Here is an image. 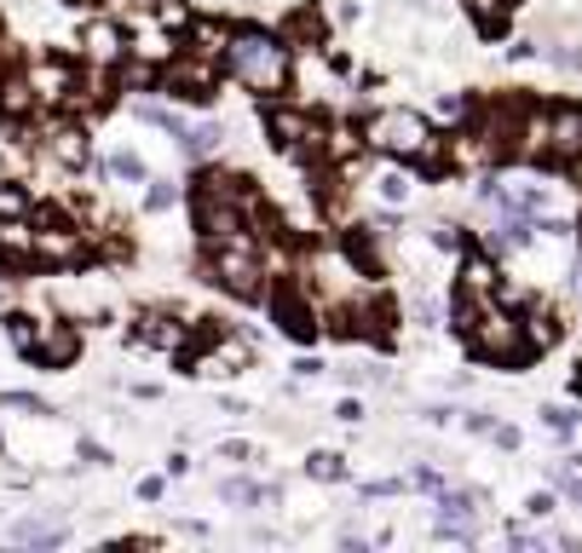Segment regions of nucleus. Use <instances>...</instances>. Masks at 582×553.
I'll return each mask as SVG.
<instances>
[{
	"mask_svg": "<svg viewBox=\"0 0 582 553\" xmlns=\"http://www.w3.org/2000/svg\"><path fill=\"white\" fill-rule=\"evenodd\" d=\"M226 70L254 93H283L289 75H294V58L277 35L266 29H231V47H226Z\"/></svg>",
	"mask_w": 582,
	"mask_h": 553,
	"instance_id": "obj_1",
	"label": "nucleus"
},
{
	"mask_svg": "<svg viewBox=\"0 0 582 553\" xmlns=\"http://www.w3.org/2000/svg\"><path fill=\"white\" fill-rule=\"evenodd\" d=\"M208 277L226 294H237V300H259V294H266V260H259V249L248 237L208 242Z\"/></svg>",
	"mask_w": 582,
	"mask_h": 553,
	"instance_id": "obj_2",
	"label": "nucleus"
},
{
	"mask_svg": "<svg viewBox=\"0 0 582 553\" xmlns=\"http://www.w3.org/2000/svg\"><path fill=\"white\" fill-rule=\"evenodd\" d=\"M364 139H369L375 151L410 156V161H427V156L438 151L433 128H427V121H421L415 110H380V116H369V121H364Z\"/></svg>",
	"mask_w": 582,
	"mask_h": 553,
	"instance_id": "obj_3",
	"label": "nucleus"
},
{
	"mask_svg": "<svg viewBox=\"0 0 582 553\" xmlns=\"http://www.w3.org/2000/svg\"><path fill=\"white\" fill-rule=\"evenodd\" d=\"M468 335H473V352L485 358V363H519V358L531 352L525 323L508 317V312H496V305H478V317L468 323Z\"/></svg>",
	"mask_w": 582,
	"mask_h": 553,
	"instance_id": "obj_4",
	"label": "nucleus"
},
{
	"mask_svg": "<svg viewBox=\"0 0 582 553\" xmlns=\"http://www.w3.org/2000/svg\"><path fill=\"white\" fill-rule=\"evenodd\" d=\"M271 317H277V329H283L289 340H317V305H312V294H306V282H277L271 289Z\"/></svg>",
	"mask_w": 582,
	"mask_h": 553,
	"instance_id": "obj_5",
	"label": "nucleus"
},
{
	"mask_svg": "<svg viewBox=\"0 0 582 553\" xmlns=\"http://www.w3.org/2000/svg\"><path fill=\"white\" fill-rule=\"evenodd\" d=\"M128 52H133V40H128V29H122V24H110V17H98V24H87V29H82V58H87V64L116 70Z\"/></svg>",
	"mask_w": 582,
	"mask_h": 553,
	"instance_id": "obj_6",
	"label": "nucleus"
},
{
	"mask_svg": "<svg viewBox=\"0 0 582 553\" xmlns=\"http://www.w3.org/2000/svg\"><path fill=\"white\" fill-rule=\"evenodd\" d=\"M271 133H277V145H289V151H329V128L312 121V116H300V110H277Z\"/></svg>",
	"mask_w": 582,
	"mask_h": 553,
	"instance_id": "obj_7",
	"label": "nucleus"
},
{
	"mask_svg": "<svg viewBox=\"0 0 582 553\" xmlns=\"http://www.w3.org/2000/svg\"><path fill=\"white\" fill-rule=\"evenodd\" d=\"M548 156L554 161H582V105L548 110Z\"/></svg>",
	"mask_w": 582,
	"mask_h": 553,
	"instance_id": "obj_8",
	"label": "nucleus"
},
{
	"mask_svg": "<svg viewBox=\"0 0 582 553\" xmlns=\"http://www.w3.org/2000/svg\"><path fill=\"white\" fill-rule=\"evenodd\" d=\"M162 87L173 98H185V105H208L214 98V70L208 64H191V58H179V64L162 70Z\"/></svg>",
	"mask_w": 582,
	"mask_h": 553,
	"instance_id": "obj_9",
	"label": "nucleus"
},
{
	"mask_svg": "<svg viewBox=\"0 0 582 553\" xmlns=\"http://www.w3.org/2000/svg\"><path fill=\"white\" fill-rule=\"evenodd\" d=\"M87 254V237L75 231V225H41L35 231V260H47V265H75Z\"/></svg>",
	"mask_w": 582,
	"mask_h": 553,
	"instance_id": "obj_10",
	"label": "nucleus"
},
{
	"mask_svg": "<svg viewBox=\"0 0 582 553\" xmlns=\"http://www.w3.org/2000/svg\"><path fill=\"white\" fill-rule=\"evenodd\" d=\"M75 352H82V340H75V329L70 323H41V329H35V363H47V369H64Z\"/></svg>",
	"mask_w": 582,
	"mask_h": 553,
	"instance_id": "obj_11",
	"label": "nucleus"
},
{
	"mask_svg": "<svg viewBox=\"0 0 582 553\" xmlns=\"http://www.w3.org/2000/svg\"><path fill=\"white\" fill-rule=\"evenodd\" d=\"M478 525V496H445L438 502V537H473Z\"/></svg>",
	"mask_w": 582,
	"mask_h": 553,
	"instance_id": "obj_12",
	"label": "nucleus"
},
{
	"mask_svg": "<svg viewBox=\"0 0 582 553\" xmlns=\"http://www.w3.org/2000/svg\"><path fill=\"white\" fill-rule=\"evenodd\" d=\"M35 260V225L29 219H0V265Z\"/></svg>",
	"mask_w": 582,
	"mask_h": 553,
	"instance_id": "obj_13",
	"label": "nucleus"
},
{
	"mask_svg": "<svg viewBox=\"0 0 582 553\" xmlns=\"http://www.w3.org/2000/svg\"><path fill=\"white\" fill-rule=\"evenodd\" d=\"M243 363H248V346H237V340H219L214 352L196 358V369H203V375H237ZM196 369H191V375H196Z\"/></svg>",
	"mask_w": 582,
	"mask_h": 553,
	"instance_id": "obj_14",
	"label": "nucleus"
},
{
	"mask_svg": "<svg viewBox=\"0 0 582 553\" xmlns=\"http://www.w3.org/2000/svg\"><path fill=\"white\" fill-rule=\"evenodd\" d=\"M35 105H41V98H35V87H29V70L0 81V116H29Z\"/></svg>",
	"mask_w": 582,
	"mask_h": 553,
	"instance_id": "obj_15",
	"label": "nucleus"
},
{
	"mask_svg": "<svg viewBox=\"0 0 582 553\" xmlns=\"http://www.w3.org/2000/svg\"><path fill=\"white\" fill-rule=\"evenodd\" d=\"M219 145H226V128H219V121H191V128L179 133V151L185 156H214Z\"/></svg>",
	"mask_w": 582,
	"mask_h": 553,
	"instance_id": "obj_16",
	"label": "nucleus"
},
{
	"mask_svg": "<svg viewBox=\"0 0 582 553\" xmlns=\"http://www.w3.org/2000/svg\"><path fill=\"white\" fill-rule=\"evenodd\" d=\"M47 151H52V161H64V168H87V133L82 128H58L47 139Z\"/></svg>",
	"mask_w": 582,
	"mask_h": 553,
	"instance_id": "obj_17",
	"label": "nucleus"
},
{
	"mask_svg": "<svg viewBox=\"0 0 582 553\" xmlns=\"http://www.w3.org/2000/svg\"><path fill=\"white\" fill-rule=\"evenodd\" d=\"M138 340H145V346H162V352H179V346H185V329L168 323V317H145V323H138Z\"/></svg>",
	"mask_w": 582,
	"mask_h": 553,
	"instance_id": "obj_18",
	"label": "nucleus"
},
{
	"mask_svg": "<svg viewBox=\"0 0 582 553\" xmlns=\"http://www.w3.org/2000/svg\"><path fill=\"white\" fill-rule=\"evenodd\" d=\"M461 289H468L473 300H490L496 294V265L490 260H468L461 265Z\"/></svg>",
	"mask_w": 582,
	"mask_h": 553,
	"instance_id": "obj_19",
	"label": "nucleus"
},
{
	"mask_svg": "<svg viewBox=\"0 0 582 553\" xmlns=\"http://www.w3.org/2000/svg\"><path fill=\"white\" fill-rule=\"evenodd\" d=\"M12 542H24V548H58V542H64V525L24 519V525H12Z\"/></svg>",
	"mask_w": 582,
	"mask_h": 553,
	"instance_id": "obj_20",
	"label": "nucleus"
},
{
	"mask_svg": "<svg viewBox=\"0 0 582 553\" xmlns=\"http://www.w3.org/2000/svg\"><path fill=\"white\" fill-rule=\"evenodd\" d=\"M219 496L237 502V507H254V502H271V490L254 484V479H226V484H219Z\"/></svg>",
	"mask_w": 582,
	"mask_h": 553,
	"instance_id": "obj_21",
	"label": "nucleus"
},
{
	"mask_svg": "<svg viewBox=\"0 0 582 553\" xmlns=\"http://www.w3.org/2000/svg\"><path fill=\"white\" fill-rule=\"evenodd\" d=\"M35 329H41V323H29V317H7V335H12V346H17V352H35Z\"/></svg>",
	"mask_w": 582,
	"mask_h": 553,
	"instance_id": "obj_22",
	"label": "nucleus"
},
{
	"mask_svg": "<svg viewBox=\"0 0 582 553\" xmlns=\"http://www.w3.org/2000/svg\"><path fill=\"white\" fill-rule=\"evenodd\" d=\"M173 202H179V191H173V184H168V179H150V184H145V208H150V214H162V208H173Z\"/></svg>",
	"mask_w": 582,
	"mask_h": 553,
	"instance_id": "obj_23",
	"label": "nucleus"
},
{
	"mask_svg": "<svg viewBox=\"0 0 582 553\" xmlns=\"http://www.w3.org/2000/svg\"><path fill=\"white\" fill-rule=\"evenodd\" d=\"M156 24H162V29H185L191 24L185 0H156Z\"/></svg>",
	"mask_w": 582,
	"mask_h": 553,
	"instance_id": "obj_24",
	"label": "nucleus"
},
{
	"mask_svg": "<svg viewBox=\"0 0 582 553\" xmlns=\"http://www.w3.org/2000/svg\"><path fill=\"white\" fill-rule=\"evenodd\" d=\"M110 173H116V179H133V184H145V161H138L133 151H116V156H110Z\"/></svg>",
	"mask_w": 582,
	"mask_h": 553,
	"instance_id": "obj_25",
	"label": "nucleus"
},
{
	"mask_svg": "<svg viewBox=\"0 0 582 553\" xmlns=\"http://www.w3.org/2000/svg\"><path fill=\"white\" fill-rule=\"evenodd\" d=\"M29 214V196L17 184H0V219H24Z\"/></svg>",
	"mask_w": 582,
	"mask_h": 553,
	"instance_id": "obj_26",
	"label": "nucleus"
},
{
	"mask_svg": "<svg viewBox=\"0 0 582 553\" xmlns=\"http://www.w3.org/2000/svg\"><path fill=\"white\" fill-rule=\"evenodd\" d=\"M525 340H531V352H542V346L554 340V317L548 312H536V317H525Z\"/></svg>",
	"mask_w": 582,
	"mask_h": 553,
	"instance_id": "obj_27",
	"label": "nucleus"
},
{
	"mask_svg": "<svg viewBox=\"0 0 582 553\" xmlns=\"http://www.w3.org/2000/svg\"><path fill=\"white\" fill-rule=\"evenodd\" d=\"M306 473H312V479H340V473H347V461L324 449V456H312V461H306Z\"/></svg>",
	"mask_w": 582,
	"mask_h": 553,
	"instance_id": "obj_28",
	"label": "nucleus"
},
{
	"mask_svg": "<svg viewBox=\"0 0 582 553\" xmlns=\"http://www.w3.org/2000/svg\"><path fill=\"white\" fill-rule=\"evenodd\" d=\"M380 191H387V202H404L410 196V179L404 173H380Z\"/></svg>",
	"mask_w": 582,
	"mask_h": 553,
	"instance_id": "obj_29",
	"label": "nucleus"
},
{
	"mask_svg": "<svg viewBox=\"0 0 582 553\" xmlns=\"http://www.w3.org/2000/svg\"><path fill=\"white\" fill-rule=\"evenodd\" d=\"M542 426H548V433H571V416H566V409H542Z\"/></svg>",
	"mask_w": 582,
	"mask_h": 553,
	"instance_id": "obj_30",
	"label": "nucleus"
},
{
	"mask_svg": "<svg viewBox=\"0 0 582 553\" xmlns=\"http://www.w3.org/2000/svg\"><path fill=\"white\" fill-rule=\"evenodd\" d=\"M554 484H559V490H566V496H571V502H582V479H577V473H554Z\"/></svg>",
	"mask_w": 582,
	"mask_h": 553,
	"instance_id": "obj_31",
	"label": "nucleus"
},
{
	"mask_svg": "<svg viewBox=\"0 0 582 553\" xmlns=\"http://www.w3.org/2000/svg\"><path fill=\"white\" fill-rule=\"evenodd\" d=\"M525 507H531V514H536V519H548V514H554V496H548V490H542V496H531Z\"/></svg>",
	"mask_w": 582,
	"mask_h": 553,
	"instance_id": "obj_32",
	"label": "nucleus"
},
{
	"mask_svg": "<svg viewBox=\"0 0 582 553\" xmlns=\"http://www.w3.org/2000/svg\"><path fill=\"white\" fill-rule=\"evenodd\" d=\"M554 64H559V70H582V52H566V47H559Z\"/></svg>",
	"mask_w": 582,
	"mask_h": 553,
	"instance_id": "obj_33",
	"label": "nucleus"
}]
</instances>
